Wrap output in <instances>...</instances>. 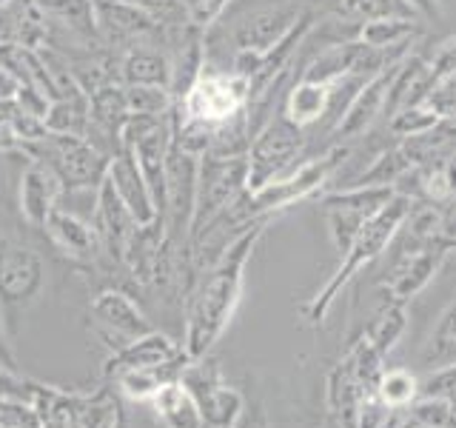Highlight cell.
<instances>
[{
    "mask_svg": "<svg viewBox=\"0 0 456 428\" xmlns=\"http://www.w3.org/2000/svg\"><path fill=\"white\" fill-rule=\"evenodd\" d=\"M271 218L254 220L246 232H240L211 263L203 283L191 292L185 303V332H183V351L200 360L206 357L214 342L232 323L234 311L242 297V280H246V266L256 249V243L265 235Z\"/></svg>",
    "mask_w": 456,
    "mask_h": 428,
    "instance_id": "6da1fadb",
    "label": "cell"
},
{
    "mask_svg": "<svg viewBox=\"0 0 456 428\" xmlns=\"http://www.w3.org/2000/svg\"><path fill=\"white\" fill-rule=\"evenodd\" d=\"M411 209H413V200L408 194L396 192L388 206H382L374 218L365 220V226L360 228V235H356V240L348 246V251L339 257V266L331 275V280L303 306V314L311 325H322L328 311L334 306V300L342 294V289H346L356 275H362V268L374 263L382 251H388V246L396 240Z\"/></svg>",
    "mask_w": 456,
    "mask_h": 428,
    "instance_id": "7a4b0ae2",
    "label": "cell"
},
{
    "mask_svg": "<svg viewBox=\"0 0 456 428\" xmlns=\"http://www.w3.org/2000/svg\"><path fill=\"white\" fill-rule=\"evenodd\" d=\"M242 111H248V80L208 63L206 57L200 75L183 92V97L175 100L171 118L217 128L220 123H228Z\"/></svg>",
    "mask_w": 456,
    "mask_h": 428,
    "instance_id": "3957f363",
    "label": "cell"
},
{
    "mask_svg": "<svg viewBox=\"0 0 456 428\" xmlns=\"http://www.w3.org/2000/svg\"><path fill=\"white\" fill-rule=\"evenodd\" d=\"M23 154L35 157L43 166L52 169V175L61 180L63 194L71 192H97L106 180L109 160L94 143L80 135H54L49 132L43 140L28 143L20 149Z\"/></svg>",
    "mask_w": 456,
    "mask_h": 428,
    "instance_id": "277c9868",
    "label": "cell"
},
{
    "mask_svg": "<svg viewBox=\"0 0 456 428\" xmlns=\"http://www.w3.org/2000/svg\"><path fill=\"white\" fill-rule=\"evenodd\" d=\"M46 285V263L26 243L0 237V314L12 340L18 337L20 320L37 303Z\"/></svg>",
    "mask_w": 456,
    "mask_h": 428,
    "instance_id": "5b68a950",
    "label": "cell"
},
{
    "mask_svg": "<svg viewBox=\"0 0 456 428\" xmlns=\"http://www.w3.org/2000/svg\"><path fill=\"white\" fill-rule=\"evenodd\" d=\"M305 128L291 123L285 114H271V118L256 128L248 146V192L263 189L299 166L305 154Z\"/></svg>",
    "mask_w": 456,
    "mask_h": 428,
    "instance_id": "8992f818",
    "label": "cell"
},
{
    "mask_svg": "<svg viewBox=\"0 0 456 428\" xmlns=\"http://www.w3.org/2000/svg\"><path fill=\"white\" fill-rule=\"evenodd\" d=\"M180 383L197 403L200 420L206 428H234L246 411V394L223 380L220 363L208 360V354L185 363Z\"/></svg>",
    "mask_w": 456,
    "mask_h": 428,
    "instance_id": "52a82bcc",
    "label": "cell"
},
{
    "mask_svg": "<svg viewBox=\"0 0 456 428\" xmlns=\"http://www.w3.org/2000/svg\"><path fill=\"white\" fill-rule=\"evenodd\" d=\"M246 189H248V157H208V154L200 157L197 203H194L189 240H194Z\"/></svg>",
    "mask_w": 456,
    "mask_h": 428,
    "instance_id": "ba28073f",
    "label": "cell"
},
{
    "mask_svg": "<svg viewBox=\"0 0 456 428\" xmlns=\"http://www.w3.org/2000/svg\"><path fill=\"white\" fill-rule=\"evenodd\" d=\"M399 235H405L399 228ZM451 251V240L448 237H436V240H413L405 235V246L388 268V275L382 280V292L388 300L396 303H408V300L417 297L428 283H431L445 257Z\"/></svg>",
    "mask_w": 456,
    "mask_h": 428,
    "instance_id": "9c48e42d",
    "label": "cell"
},
{
    "mask_svg": "<svg viewBox=\"0 0 456 428\" xmlns=\"http://www.w3.org/2000/svg\"><path fill=\"white\" fill-rule=\"evenodd\" d=\"M89 311L97 325V334L103 337L106 346H111L114 351L123 349L126 342L151 332V323L146 314H142V309L126 292H118V289H106L94 294Z\"/></svg>",
    "mask_w": 456,
    "mask_h": 428,
    "instance_id": "30bf717a",
    "label": "cell"
},
{
    "mask_svg": "<svg viewBox=\"0 0 456 428\" xmlns=\"http://www.w3.org/2000/svg\"><path fill=\"white\" fill-rule=\"evenodd\" d=\"M405 57H399V61L382 66L377 75H370L362 89L356 92V97L351 100V106L346 109V114L339 118V123L334 126L331 137L337 143H348V140H356L360 135H365L370 126H374V120L379 118V114H385V103H388V92L394 86V78L399 66H403Z\"/></svg>",
    "mask_w": 456,
    "mask_h": 428,
    "instance_id": "8fae6325",
    "label": "cell"
},
{
    "mask_svg": "<svg viewBox=\"0 0 456 428\" xmlns=\"http://www.w3.org/2000/svg\"><path fill=\"white\" fill-rule=\"evenodd\" d=\"M303 18V9L294 4H274V6H260L248 14H242L234 26V49H251L265 54L271 46L291 32L294 23Z\"/></svg>",
    "mask_w": 456,
    "mask_h": 428,
    "instance_id": "7c38bea8",
    "label": "cell"
},
{
    "mask_svg": "<svg viewBox=\"0 0 456 428\" xmlns=\"http://www.w3.org/2000/svg\"><path fill=\"white\" fill-rule=\"evenodd\" d=\"M106 177L114 185L118 197L123 200V206L128 209V214L134 218L137 228H146V226H154V223L163 220V214L157 211V206H154L149 183H146V177H142V171H140V166L134 160L132 149H120L118 154L111 157Z\"/></svg>",
    "mask_w": 456,
    "mask_h": 428,
    "instance_id": "4fadbf2b",
    "label": "cell"
},
{
    "mask_svg": "<svg viewBox=\"0 0 456 428\" xmlns=\"http://www.w3.org/2000/svg\"><path fill=\"white\" fill-rule=\"evenodd\" d=\"M92 223L97 228L100 240H103V251L111 257V260L123 263L128 254V246H132V237L137 232V223L132 214H128V209L123 206V200L118 197V192H114L109 177L100 183V189L94 194Z\"/></svg>",
    "mask_w": 456,
    "mask_h": 428,
    "instance_id": "5bb4252c",
    "label": "cell"
},
{
    "mask_svg": "<svg viewBox=\"0 0 456 428\" xmlns=\"http://www.w3.org/2000/svg\"><path fill=\"white\" fill-rule=\"evenodd\" d=\"M46 237L61 249L69 260L75 263H94L103 254V240H100L97 228L89 218H80L77 211H66L63 206H57L46 226H43Z\"/></svg>",
    "mask_w": 456,
    "mask_h": 428,
    "instance_id": "9a60e30c",
    "label": "cell"
},
{
    "mask_svg": "<svg viewBox=\"0 0 456 428\" xmlns=\"http://www.w3.org/2000/svg\"><path fill=\"white\" fill-rule=\"evenodd\" d=\"M61 197H63V185L52 175L49 166H43L35 157H28V163L20 175V214L23 220L40 228L46 226L49 214L61 206Z\"/></svg>",
    "mask_w": 456,
    "mask_h": 428,
    "instance_id": "2e32d148",
    "label": "cell"
},
{
    "mask_svg": "<svg viewBox=\"0 0 456 428\" xmlns=\"http://www.w3.org/2000/svg\"><path fill=\"white\" fill-rule=\"evenodd\" d=\"M94 14L100 37L114 43V46H128L132 40L154 35L160 26L146 9L128 4V0H97Z\"/></svg>",
    "mask_w": 456,
    "mask_h": 428,
    "instance_id": "e0dca14e",
    "label": "cell"
},
{
    "mask_svg": "<svg viewBox=\"0 0 456 428\" xmlns=\"http://www.w3.org/2000/svg\"><path fill=\"white\" fill-rule=\"evenodd\" d=\"M180 357H189L183 351L180 342H175L168 334L163 332H151L142 334L132 342H126L123 349L111 351V357L103 363V374L106 380L118 377L120 371L128 368H149V366H166V363H175Z\"/></svg>",
    "mask_w": 456,
    "mask_h": 428,
    "instance_id": "ac0fdd59",
    "label": "cell"
},
{
    "mask_svg": "<svg viewBox=\"0 0 456 428\" xmlns=\"http://www.w3.org/2000/svg\"><path fill=\"white\" fill-rule=\"evenodd\" d=\"M453 363H456V294L436 314L431 328L419 340L417 351H413V368H419L422 374Z\"/></svg>",
    "mask_w": 456,
    "mask_h": 428,
    "instance_id": "d6986e66",
    "label": "cell"
},
{
    "mask_svg": "<svg viewBox=\"0 0 456 428\" xmlns=\"http://www.w3.org/2000/svg\"><path fill=\"white\" fill-rule=\"evenodd\" d=\"M422 37L419 18H377L360 23L356 40L377 52H411Z\"/></svg>",
    "mask_w": 456,
    "mask_h": 428,
    "instance_id": "ffe728a7",
    "label": "cell"
},
{
    "mask_svg": "<svg viewBox=\"0 0 456 428\" xmlns=\"http://www.w3.org/2000/svg\"><path fill=\"white\" fill-rule=\"evenodd\" d=\"M328 106H331V86L328 83H317V80H305L297 78L289 89H285L282 97V114L297 126H314L325 120Z\"/></svg>",
    "mask_w": 456,
    "mask_h": 428,
    "instance_id": "44dd1931",
    "label": "cell"
},
{
    "mask_svg": "<svg viewBox=\"0 0 456 428\" xmlns=\"http://www.w3.org/2000/svg\"><path fill=\"white\" fill-rule=\"evenodd\" d=\"M191 357H180L175 363H166V366H149V368H128L120 371L118 377H111V383L118 385V391L134 403H151V399L160 394L168 383H177L185 363Z\"/></svg>",
    "mask_w": 456,
    "mask_h": 428,
    "instance_id": "7402d4cb",
    "label": "cell"
},
{
    "mask_svg": "<svg viewBox=\"0 0 456 428\" xmlns=\"http://www.w3.org/2000/svg\"><path fill=\"white\" fill-rule=\"evenodd\" d=\"M120 83L123 86H163L171 92V57L146 43L126 49L120 57Z\"/></svg>",
    "mask_w": 456,
    "mask_h": 428,
    "instance_id": "603a6c76",
    "label": "cell"
},
{
    "mask_svg": "<svg viewBox=\"0 0 456 428\" xmlns=\"http://www.w3.org/2000/svg\"><path fill=\"white\" fill-rule=\"evenodd\" d=\"M405 306L408 303H396V300L385 297V303L374 311V317H370L368 325L362 328V334L370 340V346H374L382 357H388L396 349V342L408 332Z\"/></svg>",
    "mask_w": 456,
    "mask_h": 428,
    "instance_id": "cb8c5ba5",
    "label": "cell"
},
{
    "mask_svg": "<svg viewBox=\"0 0 456 428\" xmlns=\"http://www.w3.org/2000/svg\"><path fill=\"white\" fill-rule=\"evenodd\" d=\"M151 408L163 428H206L200 420L197 403L191 394L183 389V383H168L166 389L151 399Z\"/></svg>",
    "mask_w": 456,
    "mask_h": 428,
    "instance_id": "d4e9b609",
    "label": "cell"
},
{
    "mask_svg": "<svg viewBox=\"0 0 456 428\" xmlns=\"http://www.w3.org/2000/svg\"><path fill=\"white\" fill-rule=\"evenodd\" d=\"M342 18H351L356 23L377 21V18H419L422 14L411 6V0H334Z\"/></svg>",
    "mask_w": 456,
    "mask_h": 428,
    "instance_id": "484cf974",
    "label": "cell"
},
{
    "mask_svg": "<svg viewBox=\"0 0 456 428\" xmlns=\"http://www.w3.org/2000/svg\"><path fill=\"white\" fill-rule=\"evenodd\" d=\"M120 397L111 394L109 389H97L94 394L77 391V408L71 428H111L114 414H118Z\"/></svg>",
    "mask_w": 456,
    "mask_h": 428,
    "instance_id": "4316f807",
    "label": "cell"
},
{
    "mask_svg": "<svg viewBox=\"0 0 456 428\" xmlns=\"http://www.w3.org/2000/svg\"><path fill=\"white\" fill-rule=\"evenodd\" d=\"M413 163L408 160V154L403 146H394V149H385L374 163H370L360 177H354L351 185H394L399 177L405 175V171H411Z\"/></svg>",
    "mask_w": 456,
    "mask_h": 428,
    "instance_id": "83f0119b",
    "label": "cell"
},
{
    "mask_svg": "<svg viewBox=\"0 0 456 428\" xmlns=\"http://www.w3.org/2000/svg\"><path fill=\"white\" fill-rule=\"evenodd\" d=\"M49 132L54 135H80L86 137L89 128V103H77V100H54L49 103L46 118H43Z\"/></svg>",
    "mask_w": 456,
    "mask_h": 428,
    "instance_id": "f1b7e54d",
    "label": "cell"
},
{
    "mask_svg": "<svg viewBox=\"0 0 456 428\" xmlns=\"http://www.w3.org/2000/svg\"><path fill=\"white\" fill-rule=\"evenodd\" d=\"M417 383L419 377L408 368H385L379 380V399L391 411H405L417 399Z\"/></svg>",
    "mask_w": 456,
    "mask_h": 428,
    "instance_id": "f546056e",
    "label": "cell"
},
{
    "mask_svg": "<svg viewBox=\"0 0 456 428\" xmlns=\"http://www.w3.org/2000/svg\"><path fill=\"white\" fill-rule=\"evenodd\" d=\"M126 103L132 114L166 118L175 109V95L163 86H126Z\"/></svg>",
    "mask_w": 456,
    "mask_h": 428,
    "instance_id": "4dcf8cb0",
    "label": "cell"
},
{
    "mask_svg": "<svg viewBox=\"0 0 456 428\" xmlns=\"http://www.w3.org/2000/svg\"><path fill=\"white\" fill-rule=\"evenodd\" d=\"M442 118L436 114V109L434 106H428L425 100L422 103H408V106H403V109H396L394 114H391V123H388V128H391V135H396V137H413V135H422V132H428V128H434L436 123H439Z\"/></svg>",
    "mask_w": 456,
    "mask_h": 428,
    "instance_id": "1f68e13d",
    "label": "cell"
},
{
    "mask_svg": "<svg viewBox=\"0 0 456 428\" xmlns=\"http://www.w3.org/2000/svg\"><path fill=\"white\" fill-rule=\"evenodd\" d=\"M456 78V37L445 40L428 61V78H425V97L431 95L439 83Z\"/></svg>",
    "mask_w": 456,
    "mask_h": 428,
    "instance_id": "d6a6232c",
    "label": "cell"
},
{
    "mask_svg": "<svg viewBox=\"0 0 456 428\" xmlns=\"http://www.w3.org/2000/svg\"><path fill=\"white\" fill-rule=\"evenodd\" d=\"M417 397H436V399H453L456 397V363L442 366L434 371H425L417 383Z\"/></svg>",
    "mask_w": 456,
    "mask_h": 428,
    "instance_id": "836d02e7",
    "label": "cell"
},
{
    "mask_svg": "<svg viewBox=\"0 0 456 428\" xmlns=\"http://www.w3.org/2000/svg\"><path fill=\"white\" fill-rule=\"evenodd\" d=\"M185 6V23L206 32L208 26H214V21L232 6V0H183Z\"/></svg>",
    "mask_w": 456,
    "mask_h": 428,
    "instance_id": "e575fe53",
    "label": "cell"
},
{
    "mask_svg": "<svg viewBox=\"0 0 456 428\" xmlns=\"http://www.w3.org/2000/svg\"><path fill=\"white\" fill-rule=\"evenodd\" d=\"M0 428H37L35 408L28 403L0 397Z\"/></svg>",
    "mask_w": 456,
    "mask_h": 428,
    "instance_id": "d590c367",
    "label": "cell"
},
{
    "mask_svg": "<svg viewBox=\"0 0 456 428\" xmlns=\"http://www.w3.org/2000/svg\"><path fill=\"white\" fill-rule=\"evenodd\" d=\"M234 428H271L263 403H246V411H242V417L237 420Z\"/></svg>",
    "mask_w": 456,
    "mask_h": 428,
    "instance_id": "8d00e7d4",
    "label": "cell"
},
{
    "mask_svg": "<svg viewBox=\"0 0 456 428\" xmlns=\"http://www.w3.org/2000/svg\"><path fill=\"white\" fill-rule=\"evenodd\" d=\"M12 114H14V100H9V103L0 100V146L4 149H18L12 132Z\"/></svg>",
    "mask_w": 456,
    "mask_h": 428,
    "instance_id": "74e56055",
    "label": "cell"
},
{
    "mask_svg": "<svg viewBox=\"0 0 456 428\" xmlns=\"http://www.w3.org/2000/svg\"><path fill=\"white\" fill-rule=\"evenodd\" d=\"M20 86H23V80L14 75L12 69H6L4 63H0V100H4V103L14 100V97H18V92H20Z\"/></svg>",
    "mask_w": 456,
    "mask_h": 428,
    "instance_id": "f35d334b",
    "label": "cell"
},
{
    "mask_svg": "<svg viewBox=\"0 0 456 428\" xmlns=\"http://www.w3.org/2000/svg\"><path fill=\"white\" fill-rule=\"evenodd\" d=\"M0 366L18 371V360H14V351H12V334H9V328H6L4 314H0Z\"/></svg>",
    "mask_w": 456,
    "mask_h": 428,
    "instance_id": "ab89813d",
    "label": "cell"
},
{
    "mask_svg": "<svg viewBox=\"0 0 456 428\" xmlns=\"http://www.w3.org/2000/svg\"><path fill=\"white\" fill-rule=\"evenodd\" d=\"M411 6L417 9L422 18H439V6L436 0H411Z\"/></svg>",
    "mask_w": 456,
    "mask_h": 428,
    "instance_id": "60d3db41",
    "label": "cell"
},
{
    "mask_svg": "<svg viewBox=\"0 0 456 428\" xmlns=\"http://www.w3.org/2000/svg\"><path fill=\"white\" fill-rule=\"evenodd\" d=\"M111 428H132V423H128V414L123 408V403H118V414H114V425Z\"/></svg>",
    "mask_w": 456,
    "mask_h": 428,
    "instance_id": "b9f144b4",
    "label": "cell"
},
{
    "mask_svg": "<svg viewBox=\"0 0 456 428\" xmlns=\"http://www.w3.org/2000/svg\"><path fill=\"white\" fill-rule=\"evenodd\" d=\"M448 403H451V414H453V423H456V397H453V399H448Z\"/></svg>",
    "mask_w": 456,
    "mask_h": 428,
    "instance_id": "7bdbcfd3",
    "label": "cell"
},
{
    "mask_svg": "<svg viewBox=\"0 0 456 428\" xmlns=\"http://www.w3.org/2000/svg\"><path fill=\"white\" fill-rule=\"evenodd\" d=\"M325 428H339V425H337V423H334V420H331V423H328V425H325Z\"/></svg>",
    "mask_w": 456,
    "mask_h": 428,
    "instance_id": "ee69618b",
    "label": "cell"
}]
</instances>
